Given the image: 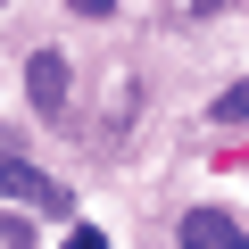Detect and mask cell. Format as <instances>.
Here are the masks:
<instances>
[{
  "label": "cell",
  "mask_w": 249,
  "mask_h": 249,
  "mask_svg": "<svg viewBox=\"0 0 249 249\" xmlns=\"http://www.w3.org/2000/svg\"><path fill=\"white\" fill-rule=\"evenodd\" d=\"M216 9H232V0H199V17H216Z\"/></svg>",
  "instance_id": "cell-8"
},
{
  "label": "cell",
  "mask_w": 249,
  "mask_h": 249,
  "mask_svg": "<svg viewBox=\"0 0 249 249\" xmlns=\"http://www.w3.org/2000/svg\"><path fill=\"white\" fill-rule=\"evenodd\" d=\"M67 249H108V232H100V224H75V232H67Z\"/></svg>",
  "instance_id": "cell-6"
},
{
  "label": "cell",
  "mask_w": 249,
  "mask_h": 249,
  "mask_svg": "<svg viewBox=\"0 0 249 249\" xmlns=\"http://www.w3.org/2000/svg\"><path fill=\"white\" fill-rule=\"evenodd\" d=\"M25 100H34L42 116L67 108V58H58V50H34V58H25Z\"/></svg>",
  "instance_id": "cell-2"
},
{
  "label": "cell",
  "mask_w": 249,
  "mask_h": 249,
  "mask_svg": "<svg viewBox=\"0 0 249 249\" xmlns=\"http://www.w3.org/2000/svg\"><path fill=\"white\" fill-rule=\"evenodd\" d=\"M0 249H34V224H25V216H9V224H0Z\"/></svg>",
  "instance_id": "cell-5"
},
{
  "label": "cell",
  "mask_w": 249,
  "mask_h": 249,
  "mask_svg": "<svg viewBox=\"0 0 249 249\" xmlns=\"http://www.w3.org/2000/svg\"><path fill=\"white\" fill-rule=\"evenodd\" d=\"M67 9H75V17H108L116 0H67Z\"/></svg>",
  "instance_id": "cell-7"
},
{
  "label": "cell",
  "mask_w": 249,
  "mask_h": 249,
  "mask_svg": "<svg viewBox=\"0 0 249 249\" xmlns=\"http://www.w3.org/2000/svg\"><path fill=\"white\" fill-rule=\"evenodd\" d=\"M0 199H17V208H42V216H67V191H58L42 166H25V158H0Z\"/></svg>",
  "instance_id": "cell-1"
},
{
  "label": "cell",
  "mask_w": 249,
  "mask_h": 249,
  "mask_svg": "<svg viewBox=\"0 0 249 249\" xmlns=\"http://www.w3.org/2000/svg\"><path fill=\"white\" fill-rule=\"evenodd\" d=\"M183 249H249V232H241L224 208H191V216H183Z\"/></svg>",
  "instance_id": "cell-3"
},
{
  "label": "cell",
  "mask_w": 249,
  "mask_h": 249,
  "mask_svg": "<svg viewBox=\"0 0 249 249\" xmlns=\"http://www.w3.org/2000/svg\"><path fill=\"white\" fill-rule=\"evenodd\" d=\"M208 116H216V124H249V75H241V83H224Z\"/></svg>",
  "instance_id": "cell-4"
}]
</instances>
